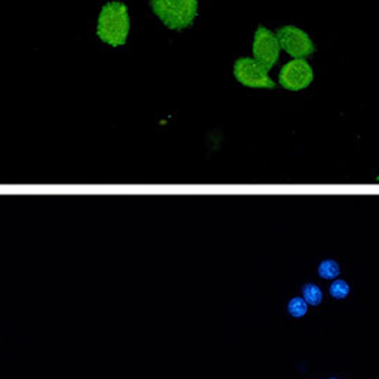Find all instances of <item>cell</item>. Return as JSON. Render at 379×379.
<instances>
[{
  "instance_id": "cell-1",
  "label": "cell",
  "mask_w": 379,
  "mask_h": 379,
  "mask_svg": "<svg viewBox=\"0 0 379 379\" xmlns=\"http://www.w3.org/2000/svg\"><path fill=\"white\" fill-rule=\"evenodd\" d=\"M130 31V17L127 8L120 2H108L103 6L97 34L110 46H123Z\"/></svg>"
},
{
  "instance_id": "cell-2",
  "label": "cell",
  "mask_w": 379,
  "mask_h": 379,
  "mask_svg": "<svg viewBox=\"0 0 379 379\" xmlns=\"http://www.w3.org/2000/svg\"><path fill=\"white\" fill-rule=\"evenodd\" d=\"M159 19L173 30L192 26L199 13V0H151Z\"/></svg>"
},
{
  "instance_id": "cell-3",
  "label": "cell",
  "mask_w": 379,
  "mask_h": 379,
  "mask_svg": "<svg viewBox=\"0 0 379 379\" xmlns=\"http://www.w3.org/2000/svg\"><path fill=\"white\" fill-rule=\"evenodd\" d=\"M234 79L244 87L252 90H274L277 83L271 79L270 70L261 66L252 57L243 56L234 62Z\"/></svg>"
},
{
  "instance_id": "cell-4",
  "label": "cell",
  "mask_w": 379,
  "mask_h": 379,
  "mask_svg": "<svg viewBox=\"0 0 379 379\" xmlns=\"http://www.w3.org/2000/svg\"><path fill=\"white\" fill-rule=\"evenodd\" d=\"M276 34L281 50H284L292 59H308L317 50L311 36L298 26L285 24L277 29Z\"/></svg>"
},
{
  "instance_id": "cell-5",
  "label": "cell",
  "mask_w": 379,
  "mask_h": 379,
  "mask_svg": "<svg viewBox=\"0 0 379 379\" xmlns=\"http://www.w3.org/2000/svg\"><path fill=\"white\" fill-rule=\"evenodd\" d=\"M252 59L267 70H273L281 57V46L276 31L258 26L252 37Z\"/></svg>"
},
{
  "instance_id": "cell-6",
  "label": "cell",
  "mask_w": 379,
  "mask_h": 379,
  "mask_svg": "<svg viewBox=\"0 0 379 379\" xmlns=\"http://www.w3.org/2000/svg\"><path fill=\"white\" fill-rule=\"evenodd\" d=\"M314 69L307 59H292L278 73V85L288 92H301L314 82Z\"/></svg>"
},
{
  "instance_id": "cell-7",
  "label": "cell",
  "mask_w": 379,
  "mask_h": 379,
  "mask_svg": "<svg viewBox=\"0 0 379 379\" xmlns=\"http://www.w3.org/2000/svg\"><path fill=\"white\" fill-rule=\"evenodd\" d=\"M302 298L307 301L308 306L313 307H318L321 306V302L324 299V294L322 289L320 288V285L314 284V283H307L302 285Z\"/></svg>"
},
{
  "instance_id": "cell-8",
  "label": "cell",
  "mask_w": 379,
  "mask_h": 379,
  "mask_svg": "<svg viewBox=\"0 0 379 379\" xmlns=\"http://www.w3.org/2000/svg\"><path fill=\"white\" fill-rule=\"evenodd\" d=\"M318 277L324 278V280H336V277H339L341 274V267L338 261L335 259H324L320 262L318 265Z\"/></svg>"
},
{
  "instance_id": "cell-9",
  "label": "cell",
  "mask_w": 379,
  "mask_h": 379,
  "mask_svg": "<svg viewBox=\"0 0 379 379\" xmlns=\"http://www.w3.org/2000/svg\"><path fill=\"white\" fill-rule=\"evenodd\" d=\"M288 314L294 318H302L304 315H307L308 313V304L307 301L302 296H294L289 299L288 306H287Z\"/></svg>"
},
{
  "instance_id": "cell-10",
  "label": "cell",
  "mask_w": 379,
  "mask_h": 379,
  "mask_svg": "<svg viewBox=\"0 0 379 379\" xmlns=\"http://www.w3.org/2000/svg\"><path fill=\"white\" fill-rule=\"evenodd\" d=\"M351 292V287L344 280H334L329 285V295L334 299H345Z\"/></svg>"
},
{
  "instance_id": "cell-11",
  "label": "cell",
  "mask_w": 379,
  "mask_h": 379,
  "mask_svg": "<svg viewBox=\"0 0 379 379\" xmlns=\"http://www.w3.org/2000/svg\"><path fill=\"white\" fill-rule=\"evenodd\" d=\"M328 379H338V378H328Z\"/></svg>"
}]
</instances>
